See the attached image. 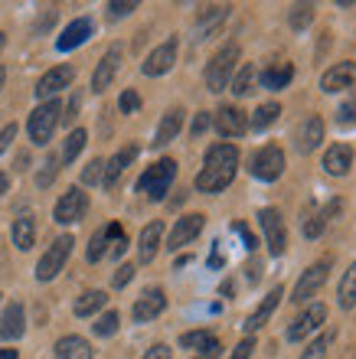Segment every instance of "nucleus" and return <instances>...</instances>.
<instances>
[{"label":"nucleus","mask_w":356,"mask_h":359,"mask_svg":"<svg viewBox=\"0 0 356 359\" xmlns=\"http://www.w3.org/2000/svg\"><path fill=\"white\" fill-rule=\"evenodd\" d=\"M85 141H88V134H85L82 128H75V131H72V134H69V137H66V147H62V157H59V161H62V163H72L75 157L82 154Z\"/></svg>","instance_id":"33"},{"label":"nucleus","mask_w":356,"mask_h":359,"mask_svg":"<svg viewBox=\"0 0 356 359\" xmlns=\"http://www.w3.org/2000/svg\"><path fill=\"white\" fill-rule=\"evenodd\" d=\"M160 238H164V222H147V226L141 229V238H138V258H141L144 265L157 258Z\"/></svg>","instance_id":"23"},{"label":"nucleus","mask_w":356,"mask_h":359,"mask_svg":"<svg viewBox=\"0 0 356 359\" xmlns=\"http://www.w3.org/2000/svg\"><path fill=\"white\" fill-rule=\"evenodd\" d=\"M203 226H206V216H203V212H190V216H180L177 226H173V232H170L167 248H170V252H180V248L190 245V242H193V238L203 232Z\"/></svg>","instance_id":"11"},{"label":"nucleus","mask_w":356,"mask_h":359,"mask_svg":"<svg viewBox=\"0 0 356 359\" xmlns=\"http://www.w3.org/2000/svg\"><path fill=\"white\" fill-rule=\"evenodd\" d=\"M92 29H95V23L88 17H79V20H72L62 33H59V39H56V49L59 53H69V49H75V46H82L85 39L92 36Z\"/></svg>","instance_id":"20"},{"label":"nucleus","mask_w":356,"mask_h":359,"mask_svg":"<svg viewBox=\"0 0 356 359\" xmlns=\"http://www.w3.org/2000/svg\"><path fill=\"white\" fill-rule=\"evenodd\" d=\"M258 226H262L265 232V245H268V252H272L275 258L284 255V248H288V232H284V219L278 209H262L258 212Z\"/></svg>","instance_id":"7"},{"label":"nucleus","mask_w":356,"mask_h":359,"mask_svg":"<svg viewBox=\"0 0 356 359\" xmlns=\"http://www.w3.org/2000/svg\"><path fill=\"white\" fill-rule=\"evenodd\" d=\"M173 62H177V39L170 36L167 43H160V46L154 49L147 59H144L141 72H144V76H150V79H157V76H164V72H170V69H173Z\"/></svg>","instance_id":"15"},{"label":"nucleus","mask_w":356,"mask_h":359,"mask_svg":"<svg viewBox=\"0 0 356 359\" xmlns=\"http://www.w3.org/2000/svg\"><path fill=\"white\" fill-rule=\"evenodd\" d=\"M85 209H88V193L72 187L59 196L56 209H53V219H56L59 226H72V222H79V219L85 216Z\"/></svg>","instance_id":"9"},{"label":"nucleus","mask_w":356,"mask_h":359,"mask_svg":"<svg viewBox=\"0 0 356 359\" xmlns=\"http://www.w3.org/2000/svg\"><path fill=\"white\" fill-rule=\"evenodd\" d=\"M56 359H92V346L82 337H62L56 343Z\"/></svg>","instance_id":"28"},{"label":"nucleus","mask_w":356,"mask_h":359,"mask_svg":"<svg viewBox=\"0 0 356 359\" xmlns=\"http://www.w3.org/2000/svg\"><path fill=\"white\" fill-rule=\"evenodd\" d=\"M7 187H10V177H7V173H0V196L7 193Z\"/></svg>","instance_id":"54"},{"label":"nucleus","mask_w":356,"mask_h":359,"mask_svg":"<svg viewBox=\"0 0 356 359\" xmlns=\"http://www.w3.org/2000/svg\"><path fill=\"white\" fill-rule=\"evenodd\" d=\"M124 248H128V238L118 236V238L112 242V258H121V255H124Z\"/></svg>","instance_id":"52"},{"label":"nucleus","mask_w":356,"mask_h":359,"mask_svg":"<svg viewBox=\"0 0 356 359\" xmlns=\"http://www.w3.org/2000/svg\"><path fill=\"white\" fill-rule=\"evenodd\" d=\"M72 236H59L53 245L46 248V255L39 258V265H37V281H53L62 268H66L69 255H72Z\"/></svg>","instance_id":"5"},{"label":"nucleus","mask_w":356,"mask_h":359,"mask_svg":"<svg viewBox=\"0 0 356 359\" xmlns=\"http://www.w3.org/2000/svg\"><path fill=\"white\" fill-rule=\"evenodd\" d=\"M0 359H17V350H0Z\"/></svg>","instance_id":"55"},{"label":"nucleus","mask_w":356,"mask_h":359,"mask_svg":"<svg viewBox=\"0 0 356 359\" xmlns=\"http://www.w3.org/2000/svg\"><path fill=\"white\" fill-rule=\"evenodd\" d=\"M337 118H340V124H353V121H356V88H353V95H350L347 102L340 104Z\"/></svg>","instance_id":"42"},{"label":"nucleus","mask_w":356,"mask_h":359,"mask_svg":"<svg viewBox=\"0 0 356 359\" xmlns=\"http://www.w3.org/2000/svg\"><path fill=\"white\" fill-rule=\"evenodd\" d=\"M102 180H105V161H92L82 170V183H85V187H95V183H102Z\"/></svg>","instance_id":"40"},{"label":"nucleus","mask_w":356,"mask_h":359,"mask_svg":"<svg viewBox=\"0 0 356 359\" xmlns=\"http://www.w3.org/2000/svg\"><path fill=\"white\" fill-rule=\"evenodd\" d=\"M4 43H7V36H4V33H0V49H4Z\"/></svg>","instance_id":"57"},{"label":"nucleus","mask_w":356,"mask_h":359,"mask_svg":"<svg viewBox=\"0 0 356 359\" xmlns=\"http://www.w3.org/2000/svg\"><path fill=\"white\" fill-rule=\"evenodd\" d=\"M235 170H239V151H235V144H213L206 151L203 170L197 177V189L199 193H223L235 180Z\"/></svg>","instance_id":"1"},{"label":"nucleus","mask_w":356,"mask_h":359,"mask_svg":"<svg viewBox=\"0 0 356 359\" xmlns=\"http://www.w3.org/2000/svg\"><path fill=\"white\" fill-rule=\"evenodd\" d=\"M118 236H124L118 222H108V226H102L92 236V242H88V252H85V258H88V262H102V255L108 252V245H112Z\"/></svg>","instance_id":"25"},{"label":"nucleus","mask_w":356,"mask_h":359,"mask_svg":"<svg viewBox=\"0 0 356 359\" xmlns=\"http://www.w3.org/2000/svg\"><path fill=\"white\" fill-rule=\"evenodd\" d=\"M118 323H121L118 311H108L95 320V333H98V337H114V333H118Z\"/></svg>","instance_id":"39"},{"label":"nucleus","mask_w":356,"mask_h":359,"mask_svg":"<svg viewBox=\"0 0 356 359\" xmlns=\"http://www.w3.org/2000/svg\"><path fill=\"white\" fill-rule=\"evenodd\" d=\"M320 167H324V173H330V177H347L350 167H353V151H350L347 144H334V147H327Z\"/></svg>","instance_id":"21"},{"label":"nucleus","mask_w":356,"mask_h":359,"mask_svg":"<svg viewBox=\"0 0 356 359\" xmlns=\"http://www.w3.org/2000/svg\"><path fill=\"white\" fill-rule=\"evenodd\" d=\"M27 333V313H23V304H7L4 311V320H0V340H20Z\"/></svg>","instance_id":"22"},{"label":"nucleus","mask_w":356,"mask_h":359,"mask_svg":"<svg viewBox=\"0 0 356 359\" xmlns=\"http://www.w3.org/2000/svg\"><path fill=\"white\" fill-rule=\"evenodd\" d=\"M252 82H255V69H252V66H242V69H239V72L232 76V82H229V86H232L235 95H249V92H255Z\"/></svg>","instance_id":"37"},{"label":"nucleus","mask_w":356,"mask_h":359,"mask_svg":"<svg viewBox=\"0 0 356 359\" xmlns=\"http://www.w3.org/2000/svg\"><path fill=\"white\" fill-rule=\"evenodd\" d=\"M209 124H213V114H206V111H199L197 118H193V128H190V131H193V137H197V134H203L209 128Z\"/></svg>","instance_id":"47"},{"label":"nucleus","mask_w":356,"mask_h":359,"mask_svg":"<svg viewBox=\"0 0 356 359\" xmlns=\"http://www.w3.org/2000/svg\"><path fill=\"white\" fill-rule=\"evenodd\" d=\"M239 56H242L239 46H235V43H225V46L209 59V66H206V88L209 92H223V88H229L235 69H239Z\"/></svg>","instance_id":"2"},{"label":"nucleus","mask_w":356,"mask_h":359,"mask_svg":"<svg viewBox=\"0 0 356 359\" xmlns=\"http://www.w3.org/2000/svg\"><path fill=\"white\" fill-rule=\"evenodd\" d=\"M320 141H324V121H320V114H310L308 121L298 128V151L301 154L317 151Z\"/></svg>","instance_id":"24"},{"label":"nucleus","mask_w":356,"mask_h":359,"mask_svg":"<svg viewBox=\"0 0 356 359\" xmlns=\"http://www.w3.org/2000/svg\"><path fill=\"white\" fill-rule=\"evenodd\" d=\"M356 86V62H337L330 66L324 76H320V92H343V88H353Z\"/></svg>","instance_id":"17"},{"label":"nucleus","mask_w":356,"mask_h":359,"mask_svg":"<svg viewBox=\"0 0 356 359\" xmlns=\"http://www.w3.org/2000/svg\"><path fill=\"white\" fill-rule=\"evenodd\" d=\"M282 173H284V151L278 144H265L262 151L252 157V177L265 180V183H275Z\"/></svg>","instance_id":"8"},{"label":"nucleus","mask_w":356,"mask_h":359,"mask_svg":"<svg viewBox=\"0 0 356 359\" xmlns=\"http://www.w3.org/2000/svg\"><path fill=\"white\" fill-rule=\"evenodd\" d=\"M282 297H284V287H282V284H275L272 291H268V294L262 297V304H258V307H255V311L249 313V317H245L242 327H245V333H249V337H252L255 330H262L265 323H268V317H272V313L278 311Z\"/></svg>","instance_id":"12"},{"label":"nucleus","mask_w":356,"mask_h":359,"mask_svg":"<svg viewBox=\"0 0 356 359\" xmlns=\"http://www.w3.org/2000/svg\"><path fill=\"white\" fill-rule=\"evenodd\" d=\"M216 343V337L209 330H190V333H183V337H180V346H183V350H206V346H213Z\"/></svg>","instance_id":"34"},{"label":"nucleus","mask_w":356,"mask_h":359,"mask_svg":"<svg viewBox=\"0 0 356 359\" xmlns=\"http://www.w3.org/2000/svg\"><path fill=\"white\" fill-rule=\"evenodd\" d=\"M72 79H75V69L72 66H56V69H49L46 76L39 79L33 92H37L39 102H53V98H56L62 88L72 86Z\"/></svg>","instance_id":"10"},{"label":"nucleus","mask_w":356,"mask_h":359,"mask_svg":"<svg viewBox=\"0 0 356 359\" xmlns=\"http://www.w3.org/2000/svg\"><path fill=\"white\" fill-rule=\"evenodd\" d=\"M164 307H167V294L160 291V287H147V291L134 301L131 317L138 323H147V320H154V317H160V313H164Z\"/></svg>","instance_id":"16"},{"label":"nucleus","mask_w":356,"mask_h":359,"mask_svg":"<svg viewBox=\"0 0 356 359\" xmlns=\"http://www.w3.org/2000/svg\"><path fill=\"white\" fill-rule=\"evenodd\" d=\"M105 304H108V294H105V291H88V294H82V297L75 301V317H92L95 311H102Z\"/></svg>","instance_id":"31"},{"label":"nucleus","mask_w":356,"mask_h":359,"mask_svg":"<svg viewBox=\"0 0 356 359\" xmlns=\"http://www.w3.org/2000/svg\"><path fill=\"white\" fill-rule=\"evenodd\" d=\"M330 268H334V258L327 255V258H320V262H314L308 271H301L298 284H294V297H291V301H294V304L310 301V297H314V294L324 287V281H327Z\"/></svg>","instance_id":"6"},{"label":"nucleus","mask_w":356,"mask_h":359,"mask_svg":"<svg viewBox=\"0 0 356 359\" xmlns=\"http://www.w3.org/2000/svg\"><path fill=\"white\" fill-rule=\"evenodd\" d=\"M59 118H62V104H59V98H53V102H43L37 111L29 114V121H27L29 141L37 144V147L49 144V137H53V131H56Z\"/></svg>","instance_id":"4"},{"label":"nucleus","mask_w":356,"mask_h":359,"mask_svg":"<svg viewBox=\"0 0 356 359\" xmlns=\"http://www.w3.org/2000/svg\"><path fill=\"white\" fill-rule=\"evenodd\" d=\"M330 340H334V330L320 333L317 340H314V343L308 346V350L301 353V359H324V356H327V350H330Z\"/></svg>","instance_id":"38"},{"label":"nucleus","mask_w":356,"mask_h":359,"mask_svg":"<svg viewBox=\"0 0 356 359\" xmlns=\"http://www.w3.org/2000/svg\"><path fill=\"white\" fill-rule=\"evenodd\" d=\"M213 124L223 137H242V134L249 131V118H245V111L235 108V104H223V108L213 114Z\"/></svg>","instance_id":"14"},{"label":"nucleus","mask_w":356,"mask_h":359,"mask_svg":"<svg viewBox=\"0 0 356 359\" xmlns=\"http://www.w3.org/2000/svg\"><path fill=\"white\" fill-rule=\"evenodd\" d=\"M10 236H13V245H17L20 252H29V248H33V242H37V222H33V216L13 219Z\"/></svg>","instance_id":"27"},{"label":"nucleus","mask_w":356,"mask_h":359,"mask_svg":"<svg viewBox=\"0 0 356 359\" xmlns=\"http://www.w3.org/2000/svg\"><path fill=\"white\" fill-rule=\"evenodd\" d=\"M291 79H294V66H291V62H278V66H272V69H265L262 72V88L278 92V88H288Z\"/></svg>","instance_id":"29"},{"label":"nucleus","mask_w":356,"mask_h":359,"mask_svg":"<svg viewBox=\"0 0 356 359\" xmlns=\"http://www.w3.org/2000/svg\"><path fill=\"white\" fill-rule=\"evenodd\" d=\"M327 320V307L324 304H310L308 311H301V317H294L288 327V340L291 343H301L308 333H314L320 323Z\"/></svg>","instance_id":"13"},{"label":"nucleus","mask_w":356,"mask_h":359,"mask_svg":"<svg viewBox=\"0 0 356 359\" xmlns=\"http://www.w3.org/2000/svg\"><path fill=\"white\" fill-rule=\"evenodd\" d=\"M324 229H327V222H324V219H320V216H310L308 222H304V236H308V238H317Z\"/></svg>","instance_id":"45"},{"label":"nucleus","mask_w":356,"mask_h":359,"mask_svg":"<svg viewBox=\"0 0 356 359\" xmlns=\"http://www.w3.org/2000/svg\"><path fill=\"white\" fill-rule=\"evenodd\" d=\"M131 10H138V4L134 0H114V4H108V17H128Z\"/></svg>","instance_id":"44"},{"label":"nucleus","mask_w":356,"mask_h":359,"mask_svg":"<svg viewBox=\"0 0 356 359\" xmlns=\"http://www.w3.org/2000/svg\"><path fill=\"white\" fill-rule=\"evenodd\" d=\"M138 151H141V147H138V144H124L121 151L114 154L112 161L105 163V180H102V187H108L112 189L114 183H118V180H121V173L128 170V167H131L134 163V157H138Z\"/></svg>","instance_id":"19"},{"label":"nucleus","mask_w":356,"mask_h":359,"mask_svg":"<svg viewBox=\"0 0 356 359\" xmlns=\"http://www.w3.org/2000/svg\"><path fill=\"white\" fill-rule=\"evenodd\" d=\"M225 17H229V7H209V13H203V20H199V39H206L209 29H216Z\"/></svg>","instance_id":"36"},{"label":"nucleus","mask_w":356,"mask_h":359,"mask_svg":"<svg viewBox=\"0 0 356 359\" xmlns=\"http://www.w3.org/2000/svg\"><path fill=\"white\" fill-rule=\"evenodd\" d=\"M197 359H219V340H216V343H213V346H206V350L199 353V356H197Z\"/></svg>","instance_id":"53"},{"label":"nucleus","mask_w":356,"mask_h":359,"mask_svg":"<svg viewBox=\"0 0 356 359\" xmlns=\"http://www.w3.org/2000/svg\"><path fill=\"white\" fill-rule=\"evenodd\" d=\"M13 137H17V124H7V128L0 131V154H4L10 144H13Z\"/></svg>","instance_id":"49"},{"label":"nucleus","mask_w":356,"mask_h":359,"mask_svg":"<svg viewBox=\"0 0 356 359\" xmlns=\"http://www.w3.org/2000/svg\"><path fill=\"white\" fill-rule=\"evenodd\" d=\"M278 114H282V104H278V102L258 104V108H255V114H252V121H249V128H255V131H265L268 124L278 121Z\"/></svg>","instance_id":"30"},{"label":"nucleus","mask_w":356,"mask_h":359,"mask_svg":"<svg viewBox=\"0 0 356 359\" xmlns=\"http://www.w3.org/2000/svg\"><path fill=\"white\" fill-rule=\"evenodd\" d=\"M337 297H340V307H343V311H353V307H356V262L350 265V271L343 274Z\"/></svg>","instance_id":"32"},{"label":"nucleus","mask_w":356,"mask_h":359,"mask_svg":"<svg viewBox=\"0 0 356 359\" xmlns=\"http://www.w3.org/2000/svg\"><path fill=\"white\" fill-rule=\"evenodd\" d=\"M310 20H314V4H294L291 7V13H288V23H291V29H308L310 27Z\"/></svg>","instance_id":"35"},{"label":"nucleus","mask_w":356,"mask_h":359,"mask_svg":"<svg viewBox=\"0 0 356 359\" xmlns=\"http://www.w3.org/2000/svg\"><path fill=\"white\" fill-rule=\"evenodd\" d=\"M141 359H170V346H164V343H157V346H150V350L144 353Z\"/></svg>","instance_id":"50"},{"label":"nucleus","mask_w":356,"mask_h":359,"mask_svg":"<svg viewBox=\"0 0 356 359\" xmlns=\"http://www.w3.org/2000/svg\"><path fill=\"white\" fill-rule=\"evenodd\" d=\"M180 128H183V108H170V111L164 114V121L157 124V134H154V147H167V144L180 134Z\"/></svg>","instance_id":"26"},{"label":"nucleus","mask_w":356,"mask_h":359,"mask_svg":"<svg viewBox=\"0 0 356 359\" xmlns=\"http://www.w3.org/2000/svg\"><path fill=\"white\" fill-rule=\"evenodd\" d=\"M173 177H177V161L164 157V161L150 163L147 170L141 173V180H138V189H141L147 199L160 203V199L167 196V189H170V183H173Z\"/></svg>","instance_id":"3"},{"label":"nucleus","mask_w":356,"mask_h":359,"mask_svg":"<svg viewBox=\"0 0 356 359\" xmlns=\"http://www.w3.org/2000/svg\"><path fill=\"white\" fill-rule=\"evenodd\" d=\"M235 232H239V236L245 238V248H249V252H252V248H255V236H252V232H249V229H245L242 222H235Z\"/></svg>","instance_id":"51"},{"label":"nucleus","mask_w":356,"mask_h":359,"mask_svg":"<svg viewBox=\"0 0 356 359\" xmlns=\"http://www.w3.org/2000/svg\"><path fill=\"white\" fill-rule=\"evenodd\" d=\"M118 108H121V114H134L138 108H141V95L138 92H121V98H118Z\"/></svg>","instance_id":"41"},{"label":"nucleus","mask_w":356,"mask_h":359,"mask_svg":"<svg viewBox=\"0 0 356 359\" xmlns=\"http://www.w3.org/2000/svg\"><path fill=\"white\" fill-rule=\"evenodd\" d=\"M131 278H134V265H121L118 271H114V287H124Z\"/></svg>","instance_id":"48"},{"label":"nucleus","mask_w":356,"mask_h":359,"mask_svg":"<svg viewBox=\"0 0 356 359\" xmlns=\"http://www.w3.org/2000/svg\"><path fill=\"white\" fill-rule=\"evenodd\" d=\"M252 353H255V337H245V340L232 350V356H229V359H249Z\"/></svg>","instance_id":"46"},{"label":"nucleus","mask_w":356,"mask_h":359,"mask_svg":"<svg viewBox=\"0 0 356 359\" xmlns=\"http://www.w3.org/2000/svg\"><path fill=\"white\" fill-rule=\"evenodd\" d=\"M121 53L124 49L114 43V46H108V53L102 56V62H98V69H95L92 76V92H105V88L114 82V76H118V66H121Z\"/></svg>","instance_id":"18"},{"label":"nucleus","mask_w":356,"mask_h":359,"mask_svg":"<svg viewBox=\"0 0 356 359\" xmlns=\"http://www.w3.org/2000/svg\"><path fill=\"white\" fill-rule=\"evenodd\" d=\"M56 173H59V161H56V157H49V161L43 163V173L37 177V183H39V187H49V183L56 180Z\"/></svg>","instance_id":"43"},{"label":"nucleus","mask_w":356,"mask_h":359,"mask_svg":"<svg viewBox=\"0 0 356 359\" xmlns=\"http://www.w3.org/2000/svg\"><path fill=\"white\" fill-rule=\"evenodd\" d=\"M4 82H7V69L0 66V88H4Z\"/></svg>","instance_id":"56"}]
</instances>
